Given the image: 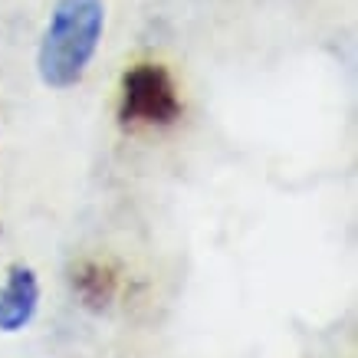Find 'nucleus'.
Returning <instances> with one entry per match:
<instances>
[{"instance_id":"nucleus-1","label":"nucleus","mask_w":358,"mask_h":358,"mask_svg":"<svg viewBox=\"0 0 358 358\" xmlns=\"http://www.w3.org/2000/svg\"><path fill=\"white\" fill-rule=\"evenodd\" d=\"M102 30H106L102 0H56L40 53H36L40 79L50 89L76 86L96 56Z\"/></svg>"},{"instance_id":"nucleus-2","label":"nucleus","mask_w":358,"mask_h":358,"mask_svg":"<svg viewBox=\"0 0 358 358\" xmlns=\"http://www.w3.org/2000/svg\"><path fill=\"white\" fill-rule=\"evenodd\" d=\"M178 119H181V99H178L171 73L158 63L131 66L122 79V125H171Z\"/></svg>"},{"instance_id":"nucleus-3","label":"nucleus","mask_w":358,"mask_h":358,"mask_svg":"<svg viewBox=\"0 0 358 358\" xmlns=\"http://www.w3.org/2000/svg\"><path fill=\"white\" fill-rule=\"evenodd\" d=\"M40 306V280L30 266L13 263L7 270V282L0 286V332H20L30 326Z\"/></svg>"},{"instance_id":"nucleus-4","label":"nucleus","mask_w":358,"mask_h":358,"mask_svg":"<svg viewBox=\"0 0 358 358\" xmlns=\"http://www.w3.org/2000/svg\"><path fill=\"white\" fill-rule=\"evenodd\" d=\"M69 286L89 313H106L112 309L115 296H119V276L112 266L99 260H79L69 270Z\"/></svg>"}]
</instances>
